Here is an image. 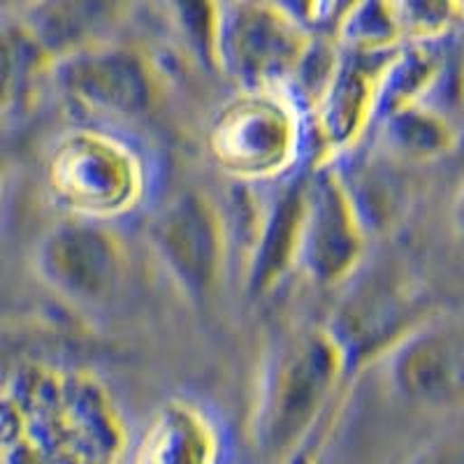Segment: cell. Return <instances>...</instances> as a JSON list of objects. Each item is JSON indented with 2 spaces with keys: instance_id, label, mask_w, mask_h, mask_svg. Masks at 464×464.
I'll return each instance as SVG.
<instances>
[{
  "instance_id": "6da1fadb",
  "label": "cell",
  "mask_w": 464,
  "mask_h": 464,
  "mask_svg": "<svg viewBox=\"0 0 464 464\" xmlns=\"http://www.w3.org/2000/svg\"><path fill=\"white\" fill-rule=\"evenodd\" d=\"M342 370L337 339L325 333L302 337L281 360L263 425L265 450L285 458L304 441Z\"/></svg>"
},
{
  "instance_id": "7a4b0ae2",
  "label": "cell",
  "mask_w": 464,
  "mask_h": 464,
  "mask_svg": "<svg viewBox=\"0 0 464 464\" xmlns=\"http://www.w3.org/2000/svg\"><path fill=\"white\" fill-rule=\"evenodd\" d=\"M214 44L223 65L258 89L288 77L306 52L304 33L293 16L251 3L223 7L214 16Z\"/></svg>"
},
{
  "instance_id": "3957f363",
  "label": "cell",
  "mask_w": 464,
  "mask_h": 464,
  "mask_svg": "<svg viewBox=\"0 0 464 464\" xmlns=\"http://www.w3.org/2000/svg\"><path fill=\"white\" fill-rule=\"evenodd\" d=\"M209 147L218 163L232 172H275L295 147V119L272 95L251 93L218 114Z\"/></svg>"
},
{
  "instance_id": "277c9868",
  "label": "cell",
  "mask_w": 464,
  "mask_h": 464,
  "mask_svg": "<svg viewBox=\"0 0 464 464\" xmlns=\"http://www.w3.org/2000/svg\"><path fill=\"white\" fill-rule=\"evenodd\" d=\"M156 244L169 269L193 293L217 284L223 235L217 211L200 193H179L169 200L156 223Z\"/></svg>"
},
{
  "instance_id": "5b68a950",
  "label": "cell",
  "mask_w": 464,
  "mask_h": 464,
  "mask_svg": "<svg viewBox=\"0 0 464 464\" xmlns=\"http://www.w3.org/2000/svg\"><path fill=\"white\" fill-rule=\"evenodd\" d=\"M43 267L56 288L77 300H102L123 275L121 246L95 226H61L43 246Z\"/></svg>"
},
{
  "instance_id": "8992f818",
  "label": "cell",
  "mask_w": 464,
  "mask_h": 464,
  "mask_svg": "<svg viewBox=\"0 0 464 464\" xmlns=\"http://www.w3.org/2000/svg\"><path fill=\"white\" fill-rule=\"evenodd\" d=\"M52 184L74 207L116 209L132 196L135 168L116 144L77 135L53 156Z\"/></svg>"
},
{
  "instance_id": "52a82bcc",
  "label": "cell",
  "mask_w": 464,
  "mask_h": 464,
  "mask_svg": "<svg viewBox=\"0 0 464 464\" xmlns=\"http://www.w3.org/2000/svg\"><path fill=\"white\" fill-rule=\"evenodd\" d=\"M61 84L74 101L116 116L142 114L151 105V80L126 49H89L65 58Z\"/></svg>"
},
{
  "instance_id": "ba28073f",
  "label": "cell",
  "mask_w": 464,
  "mask_h": 464,
  "mask_svg": "<svg viewBox=\"0 0 464 464\" xmlns=\"http://www.w3.org/2000/svg\"><path fill=\"white\" fill-rule=\"evenodd\" d=\"M302 246L309 269L323 281L339 279L360 258L362 227L358 211L334 177H323L306 198Z\"/></svg>"
},
{
  "instance_id": "9c48e42d",
  "label": "cell",
  "mask_w": 464,
  "mask_h": 464,
  "mask_svg": "<svg viewBox=\"0 0 464 464\" xmlns=\"http://www.w3.org/2000/svg\"><path fill=\"white\" fill-rule=\"evenodd\" d=\"M395 379L425 406L464 404V327H437L413 337L397 355Z\"/></svg>"
},
{
  "instance_id": "30bf717a",
  "label": "cell",
  "mask_w": 464,
  "mask_h": 464,
  "mask_svg": "<svg viewBox=\"0 0 464 464\" xmlns=\"http://www.w3.org/2000/svg\"><path fill=\"white\" fill-rule=\"evenodd\" d=\"M135 464H217V441L200 416L169 409L149 428Z\"/></svg>"
},
{
  "instance_id": "8fae6325",
  "label": "cell",
  "mask_w": 464,
  "mask_h": 464,
  "mask_svg": "<svg viewBox=\"0 0 464 464\" xmlns=\"http://www.w3.org/2000/svg\"><path fill=\"white\" fill-rule=\"evenodd\" d=\"M376 80L372 70L351 63L343 65L333 80L323 102V132L333 144H346L355 138L372 110Z\"/></svg>"
},
{
  "instance_id": "7c38bea8",
  "label": "cell",
  "mask_w": 464,
  "mask_h": 464,
  "mask_svg": "<svg viewBox=\"0 0 464 464\" xmlns=\"http://www.w3.org/2000/svg\"><path fill=\"white\" fill-rule=\"evenodd\" d=\"M392 140L397 147L411 156L430 159L449 151L455 142V132L446 119L416 105H404L392 110Z\"/></svg>"
},
{
  "instance_id": "4fadbf2b",
  "label": "cell",
  "mask_w": 464,
  "mask_h": 464,
  "mask_svg": "<svg viewBox=\"0 0 464 464\" xmlns=\"http://www.w3.org/2000/svg\"><path fill=\"white\" fill-rule=\"evenodd\" d=\"M413 464H464V432L430 446Z\"/></svg>"
},
{
  "instance_id": "5bb4252c",
  "label": "cell",
  "mask_w": 464,
  "mask_h": 464,
  "mask_svg": "<svg viewBox=\"0 0 464 464\" xmlns=\"http://www.w3.org/2000/svg\"><path fill=\"white\" fill-rule=\"evenodd\" d=\"M455 217H458V226L462 227V232H464V186H462V190H459L458 207H455Z\"/></svg>"
}]
</instances>
